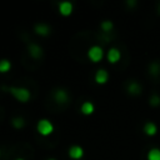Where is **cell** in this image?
Returning <instances> with one entry per match:
<instances>
[{"instance_id": "obj_22", "label": "cell", "mask_w": 160, "mask_h": 160, "mask_svg": "<svg viewBox=\"0 0 160 160\" xmlns=\"http://www.w3.org/2000/svg\"><path fill=\"white\" fill-rule=\"evenodd\" d=\"M49 160H56V159H52V158H51V159H49Z\"/></svg>"}, {"instance_id": "obj_8", "label": "cell", "mask_w": 160, "mask_h": 160, "mask_svg": "<svg viewBox=\"0 0 160 160\" xmlns=\"http://www.w3.org/2000/svg\"><path fill=\"white\" fill-rule=\"evenodd\" d=\"M109 79V74L106 70L104 69H99L96 72H95V81L98 84H105Z\"/></svg>"}, {"instance_id": "obj_5", "label": "cell", "mask_w": 160, "mask_h": 160, "mask_svg": "<svg viewBox=\"0 0 160 160\" xmlns=\"http://www.w3.org/2000/svg\"><path fill=\"white\" fill-rule=\"evenodd\" d=\"M68 152H69V156H70L72 160H80V159L82 158V155H84V150H82V148L79 146V145H72V146H70Z\"/></svg>"}, {"instance_id": "obj_3", "label": "cell", "mask_w": 160, "mask_h": 160, "mask_svg": "<svg viewBox=\"0 0 160 160\" xmlns=\"http://www.w3.org/2000/svg\"><path fill=\"white\" fill-rule=\"evenodd\" d=\"M88 56H89V59H90L91 61L98 62V61H100V60L102 59L104 51H102V49H101L100 46L94 45V46H91V48L88 50Z\"/></svg>"}, {"instance_id": "obj_10", "label": "cell", "mask_w": 160, "mask_h": 160, "mask_svg": "<svg viewBox=\"0 0 160 160\" xmlns=\"http://www.w3.org/2000/svg\"><path fill=\"white\" fill-rule=\"evenodd\" d=\"M34 30H35V32H36L38 35H40V36H46V35H49L50 31H51L50 28H49L46 24H42V22L36 24L35 28H34Z\"/></svg>"}, {"instance_id": "obj_4", "label": "cell", "mask_w": 160, "mask_h": 160, "mask_svg": "<svg viewBox=\"0 0 160 160\" xmlns=\"http://www.w3.org/2000/svg\"><path fill=\"white\" fill-rule=\"evenodd\" d=\"M54 100L60 104V105H64L69 101V95H68V91L64 90V89H58L54 91Z\"/></svg>"}, {"instance_id": "obj_15", "label": "cell", "mask_w": 160, "mask_h": 160, "mask_svg": "<svg viewBox=\"0 0 160 160\" xmlns=\"http://www.w3.org/2000/svg\"><path fill=\"white\" fill-rule=\"evenodd\" d=\"M144 131L148 135H154L156 132V125L154 122H146L145 126H144Z\"/></svg>"}, {"instance_id": "obj_1", "label": "cell", "mask_w": 160, "mask_h": 160, "mask_svg": "<svg viewBox=\"0 0 160 160\" xmlns=\"http://www.w3.org/2000/svg\"><path fill=\"white\" fill-rule=\"evenodd\" d=\"M8 91L20 102H28L31 98L30 90L26 88H22V86H9Z\"/></svg>"}, {"instance_id": "obj_17", "label": "cell", "mask_w": 160, "mask_h": 160, "mask_svg": "<svg viewBox=\"0 0 160 160\" xmlns=\"http://www.w3.org/2000/svg\"><path fill=\"white\" fill-rule=\"evenodd\" d=\"M112 28H114V25H112V22L110 20H104L101 22V29H102L104 32H110L112 30Z\"/></svg>"}, {"instance_id": "obj_14", "label": "cell", "mask_w": 160, "mask_h": 160, "mask_svg": "<svg viewBox=\"0 0 160 160\" xmlns=\"http://www.w3.org/2000/svg\"><path fill=\"white\" fill-rule=\"evenodd\" d=\"M11 69V62L8 59H2L0 60V72H8Z\"/></svg>"}, {"instance_id": "obj_9", "label": "cell", "mask_w": 160, "mask_h": 160, "mask_svg": "<svg viewBox=\"0 0 160 160\" xmlns=\"http://www.w3.org/2000/svg\"><path fill=\"white\" fill-rule=\"evenodd\" d=\"M149 74L154 79L160 76V61H152L149 65Z\"/></svg>"}, {"instance_id": "obj_20", "label": "cell", "mask_w": 160, "mask_h": 160, "mask_svg": "<svg viewBox=\"0 0 160 160\" xmlns=\"http://www.w3.org/2000/svg\"><path fill=\"white\" fill-rule=\"evenodd\" d=\"M158 12L160 14V4H159V6H158Z\"/></svg>"}, {"instance_id": "obj_23", "label": "cell", "mask_w": 160, "mask_h": 160, "mask_svg": "<svg viewBox=\"0 0 160 160\" xmlns=\"http://www.w3.org/2000/svg\"><path fill=\"white\" fill-rule=\"evenodd\" d=\"M0 155H1V152H0Z\"/></svg>"}, {"instance_id": "obj_21", "label": "cell", "mask_w": 160, "mask_h": 160, "mask_svg": "<svg viewBox=\"0 0 160 160\" xmlns=\"http://www.w3.org/2000/svg\"><path fill=\"white\" fill-rule=\"evenodd\" d=\"M15 160H24V159H21V158H19V159H15Z\"/></svg>"}, {"instance_id": "obj_16", "label": "cell", "mask_w": 160, "mask_h": 160, "mask_svg": "<svg viewBox=\"0 0 160 160\" xmlns=\"http://www.w3.org/2000/svg\"><path fill=\"white\" fill-rule=\"evenodd\" d=\"M148 160H160V150L159 149H151L148 152Z\"/></svg>"}, {"instance_id": "obj_19", "label": "cell", "mask_w": 160, "mask_h": 160, "mask_svg": "<svg viewBox=\"0 0 160 160\" xmlns=\"http://www.w3.org/2000/svg\"><path fill=\"white\" fill-rule=\"evenodd\" d=\"M149 102H150L151 106H158V105H160V96H159L158 94H152V95L150 96Z\"/></svg>"}, {"instance_id": "obj_11", "label": "cell", "mask_w": 160, "mask_h": 160, "mask_svg": "<svg viewBox=\"0 0 160 160\" xmlns=\"http://www.w3.org/2000/svg\"><path fill=\"white\" fill-rule=\"evenodd\" d=\"M108 60H109V62H111V64H115V62H118L119 60H120V51L116 49V48H111L109 51H108Z\"/></svg>"}, {"instance_id": "obj_7", "label": "cell", "mask_w": 160, "mask_h": 160, "mask_svg": "<svg viewBox=\"0 0 160 160\" xmlns=\"http://www.w3.org/2000/svg\"><path fill=\"white\" fill-rule=\"evenodd\" d=\"M28 50H29V54L34 59H39V58L42 56V49L39 45H36V44H30L29 48H28Z\"/></svg>"}, {"instance_id": "obj_12", "label": "cell", "mask_w": 160, "mask_h": 160, "mask_svg": "<svg viewBox=\"0 0 160 160\" xmlns=\"http://www.w3.org/2000/svg\"><path fill=\"white\" fill-rule=\"evenodd\" d=\"M141 85L138 81H130L128 84V92L131 95H139L141 92Z\"/></svg>"}, {"instance_id": "obj_6", "label": "cell", "mask_w": 160, "mask_h": 160, "mask_svg": "<svg viewBox=\"0 0 160 160\" xmlns=\"http://www.w3.org/2000/svg\"><path fill=\"white\" fill-rule=\"evenodd\" d=\"M72 2L70 1H62L59 4V12L62 15V16H69L71 12H72Z\"/></svg>"}, {"instance_id": "obj_13", "label": "cell", "mask_w": 160, "mask_h": 160, "mask_svg": "<svg viewBox=\"0 0 160 160\" xmlns=\"http://www.w3.org/2000/svg\"><path fill=\"white\" fill-rule=\"evenodd\" d=\"M80 110H81V112H82L84 115H90V114L94 112V104L90 102V101H84V102L81 104Z\"/></svg>"}, {"instance_id": "obj_2", "label": "cell", "mask_w": 160, "mask_h": 160, "mask_svg": "<svg viewBox=\"0 0 160 160\" xmlns=\"http://www.w3.org/2000/svg\"><path fill=\"white\" fill-rule=\"evenodd\" d=\"M36 130H38V132H39L40 135L48 136V135H50V134L54 131V125H52V122H51L50 120H48V119H41V120H39L38 124H36Z\"/></svg>"}, {"instance_id": "obj_18", "label": "cell", "mask_w": 160, "mask_h": 160, "mask_svg": "<svg viewBox=\"0 0 160 160\" xmlns=\"http://www.w3.org/2000/svg\"><path fill=\"white\" fill-rule=\"evenodd\" d=\"M11 124H12V126H14V128L20 129V128H22V126H24L25 121H24V119H22V118L16 116V118H14V119L11 120Z\"/></svg>"}]
</instances>
